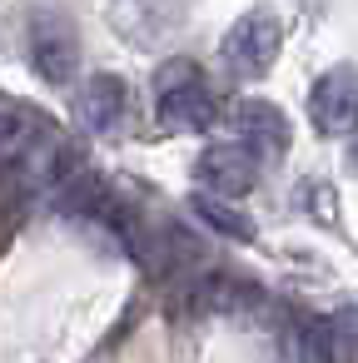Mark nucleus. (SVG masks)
Segmentation results:
<instances>
[{
    "label": "nucleus",
    "mask_w": 358,
    "mask_h": 363,
    "mask_svg": "<svg viewBox=\"0 0 358 363\" xmlns=\"http://www.w3.org/2000/svg\"><path fill=\"white\" fill-rule=\"evenodd\" d=\"M298 363H338V338H333L328 318L298 323Z\"/></svg>",
    "instance_id": "11"
},
{
    "label": "nucleus",
    "mask_w": 358,
    "mask_h": 363,
    "mask_svg": "<svg viewBox=\"0 0 358 363\" xmlns=\"http://www.w3.org/2000/svg\"><path fill=\"white\" fill-rule=\"evenodd\" d=\"M194 214H199L209 229H219L224 239H254V219L239 214V209H229V204L214 199V194H199V199H194Z\"/></svg>",
    "instance_id": "10"
},
{
    "label": "nucleus",
    "mask_w": 358,
    "mask_h": 363,
    "mask_svg": "<svg viewBox=\"0 0 358 363\" xmlns=\"http://www.w3.org/2000/svg\"><path fill=\"white\" fill-rule=\"evenodd\" d=\"M328 328H333L338 348H358V308H338V313L328 318Z\"/></svg>",
    "instance_id": "14"
},
{
    "label": "nucleus",
    "mask_w": 358,
    "mask_h": 363,
    "mask_svg": "<svg viewBox=\"0 0 358 363\" xmlns=\"http://www.w3.org/2000/svg\"><path fill=\"white\" fill-rule=\"evenodd\" d=\"M125 110H130V90H125L120 75L100 70V75L85 80V90H80V120H85L90 135H110V130H120Z\"/></svg>",
    "instance_id": "6"
},
{
    "label": "nucleus",
    "mask_w": 358,
    "mask_h": 363,
    "mask_svg": "<svg viewBox=\"0 0 358 363\" xmlns=\"http://www.w3.org/2000/svg\"><path fill=\"white\" fill-rule=\"evenodd\" d=\"M110 26L125 45L150 50L184 26V6L179 0H110Z\"/></svg>",
    "instance_id": "2"
},
{
    "label": "nucleus",
    "mask_w": 358,
    "mask_h": 363,
    "mask_svg": "<svg viewBox=\"0 0 358 363\" xmlns=\"http://www.w3.org/2000/svg\"><path fill=\"white\" fill-rule=\"evenodd\" d=\"M234 125H239V135H244V145L259 155H274V150H284L289 145V120L279 115V105H269V100H244L239 110H234Z\"/></svg>",
    "instance_id": "7"
},
{
    "label": "nucleus",
    "mask_w": 358,
    "mask_h": 363,
    "mask_svg": "<svg viewBox=\"0 0 358 363\" xmlns=\"http://www.w3.org/2000/svg\"><path fill=\"white\" fill-rule=\"evenodd\" d=\"M189 85H199V65L194 60H169V65H160V75H155V90L160 95H169V90H189Z\"/></svg>",
    "instance_id": "13"
},
{
    "label": "nucleus",
    "mask_w": 358,
    "mask_h": 363,
    "mask_svg": "<svg viewBox=\"0 0 358 363\" xmlns=\"http://www.w3.org/2000/svg\"><path fill=\"white\" fill-rule=\"evenodd\" d=\"M30 65H35V75L50 80V85H65V80L80 70V45H75L70 21H60V16H35V26H30Z\"/></svg>",
    "instance_id": "5"
},
{
    "label": "nucleus",
    "mask_w": 358,
    "mask_h": 363,
    "mask_svg": "<svg viewBox=\"0 0 358 363\" xmlns=\"http://www.w3.org/2000/svg\"><path fill=\"white\" fill-rule=\"evenodd\" d=\"M30 145V120L21 110H0V160H11Z\"/></svg>",
    "instance_id": "12"
},
{
    "label": "nucleus",
    "mask_w": 358,
    "mask_h": 363,
    "mask_svg": "<svg viewBox=\"0 0 358 363\" xmlns=\"http://www.w3.org/2000/svg\"><path fill=\"white\" fill-rule=\"evenodd\" d=\"M279 45H284V26L269 11H249L224 35V65L234 75H264L279 60Z\"/></svg>",
    "instance_id": "1"
},
{
    "label": "nucleus",
    "mask_w": 358,
    "mask_h": 363,
    "mask_svg": "<svg viewBox=\"0 0 358 363\" xmlns=\"http://www.w3.org/2000/svg\"><path fill=\"white\" fill-rule=\"evenodd\" d=\"M160 120L169 130H204L214 120V100L204 95V85H189V90H169L160 95Z\"/></svg>",
    "instance_id": "8"
},
{
    "label": "nucleus",
    "mask_w": 358,
    "mask_h": 363,
    "mask_svg": "<svg viewBox=\"0 0 358 363\" xmlns=\"http://www.w3.org/2000/svg\"><path fill=\"white\" fill-rule=\"evenodd\" d=\"M194 179H199L209 194H224V199L249 194L254 179H259V155H254L249 145H239V140L209 145V150L194 160Z\"/></svg>",
    "instance_id": "3"
},
{
    "label": "nucleus",
    "mask_w": 358,
    "mask_h": 363,
    "mask_svg": "<svg viewBox=\"0 0 358 363\" xmlns=\"http://www.w3.org/2000/svg\"><path fill=\"white\" fill-rule=\"evenodd\" d=\"M348 164L358 169V135H353V145H348Z\"/></svg>",
    "instance_id": "15"
},
{
    "label": "nucleus",
    "mask_w": 358,
    "mask_h": 363,
    "mask_svg": "<svg viewBox=\"0 0 358 363\" xmlns=\"http://www.w3.org/2000/svg\"><path fill=\"white\" fill-rule=\"evenodd\" d=\"M308 115H313V130H323V135L358 130V70L353 65H333L308 90Z\"/></svg>",
    "instance_id": "4"
},
{
    "label": "nucleus",
    "mask_w": 358,
    "mask_h": 363,
    "mask_svg": "<svg viewBox=\"0 0 358 363\" xmlns=\"http://www.w3.org/2000/svg\"><path fill=\"white\" fill-rule=\"evenodd\" d=\"M55 209H65V214H95V219H105L110 214V194H105V184L100 179H70V184H60L55 189Z\"/></svg>",
    "instance_id": "9"
}]
</instances>
